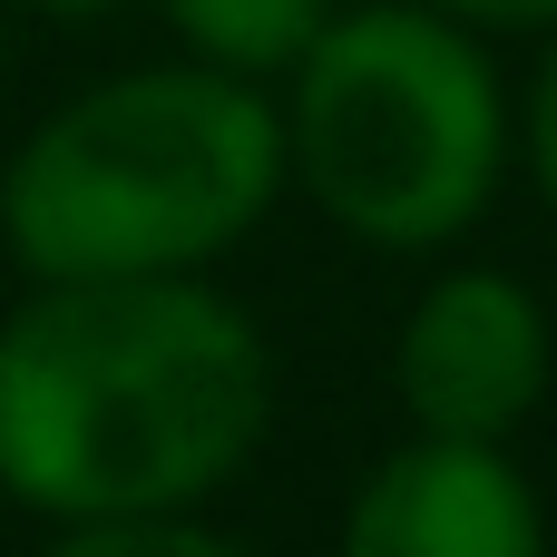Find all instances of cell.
I'll return each mask as SVG.
<instances>
[{
  "mask_svg": "<svg viewBox=\"0 0 557 557\" xmlns=\"http://www.w3.org/2000/svg\"><path fill=\"white\" fill-rule=\"evenodd\" d=\"M392 382L411 431L441 441H509L557 382V333L548 304L499 274V264H450L421 284L401 343H392Z\"/></svg>",
  "mask_w": 557,
  "mask_h": 557,
  "instance_id": "obj_4",
  "label": "cell"
},
{
  "mask_svg": "<svg viewBox=\"0 0 557 557\" xmlns=\"http://www.w3.org/2000/svg\"><path fill=\"white\" fill-rule=\"evenodd\" d=\"M333 557H548V509L509 441H441L372 460Z\"/></svg>",
  "mask_w": 557,
  "mask_h": 557,
  "instance_id": "obj_5",
  "label": "cell"
},
{
  "mask_svg": "<svg viewBox=\"0 0 557 557\" xmlns=\"http://www.w3.org/2000/svg\"><path fill=\"white\" fill-rule=\"evenodd\" d=\"M0 294H10V245H0Z\"/></svg>",
  "mask_w": 557,
  "mask_h": 557,
  "instance_id": "obj_11",
  "label": "cell"
},
{
  "mask_svg": "<svg viewBox=\"0 0 557 557\" xmlns=\"http://www.w3.org/2000/svg\"><path fill=\"white\" fill-rule=\"evenodd\" d=\"M333 10H343V0H166L186 59L235 69V78H284V69L323 39Z\"/></svg>",
  "mask_w": 557,
  "mask_h": 557,
  "instance_id": "obj_6",
  "label": "cell"
},
{
  "mask_svg": "<svg viewBox=\"0 0 557 557\" xmlns=\"http://www.w3.org/2000/svg\"><path fill=\"white\" fill-rule=\"evenodd\" d=\"M264 421V323L206 274H69L0 304V499L49 529L206 509Z\"/></svg>",
  "mask_w": 557,
  "mask_h": 557,
  "instance_id": "obj_1",
  "label": "cell"
},
{
  "mask_svg": "<svg viewBox=\"0 0 557 557\" xmlns=\"http://www.w3.org/2000/svg\"><path fill=\"white\" fill-rule=\"evenodd\" d=\"M470 29H557V0H431Z\"/></svg>",
  "mask_w": 557,
  "mask_h": 557,
  "instance_id": "obj_9",
  "label": "cell"
},
{
  "mask_svg": "<svg viewBox=\"0 0 557 557\" xmlns=\"http://www.w3.org/2000/svg\"><path fill=\"white\" fill-rule=\"evenodd\" d=\"M519 157L539 176V206L557 215V39H548V59H539V78H529V98H519Z\"/></svg>",
  "mask_w": 557,
  "mask_h": 557,
  "instance_id": "obj_8",
  "label": "cell"
},
{
  "mask_svg": "<svg viewBox=\"0 0 557 557\" xmlns=\"http://www.w3.org/2000/svg\"><path fill=\"white\" fill-rule=\"evenodd\" d=\"M284 176L362 245L431 255L460 245L509 176L519 117L470 20L431 0L333 10L284 69Z\"/></svg>",
  "mask_w": 557,
  "mask_h": 557,
  "instance_id": "obj_3",
  "label": "cell"
},
{
  "mask_svg": "<svg viewBox=\"0 0 557 557\" xmlns=\"http://www.w3.org/2000/svg\"><path fill=\"white\" fill-rule=\"evenodd\" d=\"M39 557H264L206 509H157V519H69Z\"/></svg>",
  "mask_w": 557,
  "mask_h": 557,
  "instance_id": "obj_7",
  "label": "cell"
},
{
  "mask_svg": "<svg viewBox=\"0 0 557 557\" xmlns=\"http://www.w3.org/2000/svg\"><path fill=\"white\" fill-rule=\"evenodd\" d=\"M20 10H39V20H98V10H117V0H20Z\"/></svg>",
  "mask_w": 557,
  "mask_h": 557,
  "instance_id": "obj_10",
  "label": "cell"
},
{
  "mask_svg": "<svg viewBox=\"0 0 557 557\" xmlns=\"http://www.w3.org/2000/svg\"><path fill=\"white\" fill-rule=\"evenodd\" d=\"M284 108L264 78L157 59L59 98L0 166L10 274H206L284 196Z\"/></svg>",
  "mask_w": 557,
  "mask_h": 557,
  "instance_id": "obj_2",
  "label": "cell"
}]
</instances>
